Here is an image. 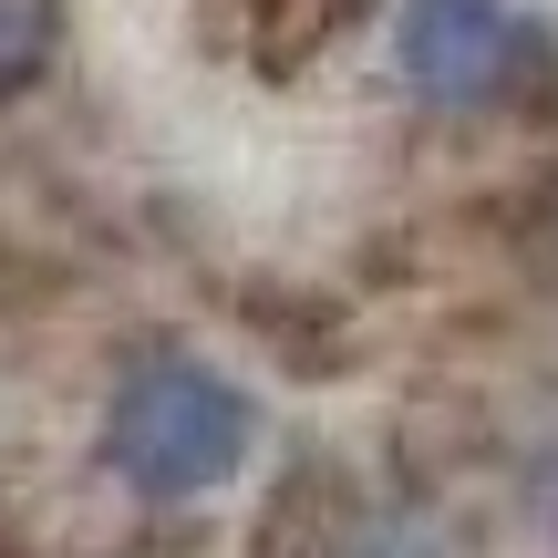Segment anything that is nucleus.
I'll list each match as a JSON object with an SVG mask.
<instances>
[{
    "label": "nucleus",
    "mask_w": 558,
    "mask_h": 558,
    "mask_svg": "<svg viewBox=\"0 0 558 558\" xmlns=\"http://www.w3.org/2000/svg\"><path fill=\"white\" fill-rule=\"evenodd\" d=\"M248 445H259L248 393L228 373H207V362H177V352L135 362V373L114 383V403H104V465H114L135 497H156V507L218 497L248 465Z\"/></svg>",
    "instance_id": "1"
},
{
    "label": "nucleus",
    "mask_w": 558,
    "mask_h": 558,
    "mask_svg": "<svg viewBox=\"0 0 558 558\" xmlns=\"http://www.w3.org/2000/svg\"><path fill=\"white\" fill-rule=\"evenodd\" d=\"M518 52H527V21L507 11V0H403V21H393L403 83H414L424 104H445V114L507 94Z\"/></svg>",
    "instance_id": "2"
},
{
    "label": "nucleus",
    "mask_w": 558,
    "mask_h": 558,
    "mask_svg": "<svg viewBox=\"0 0 558 558\" xmlns=\"http://www.w3.org/2000/svg\"><path fill=\"white\" fill-rule=\"evenodd\" d=\"M41 52H52V0H0V94H21Z\"/></svg>",
    "instance_id": "3"
}]
</instances>
